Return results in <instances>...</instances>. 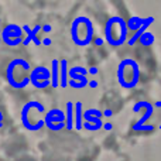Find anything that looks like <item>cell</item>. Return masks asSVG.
I'll list each match as a JSON object with an SVG mask.
<instances>
[{
    "mask_svg": "<svg viewBox=\"0 0 161 161\" xmlns=\"http://www.w3.org/2000/svg\"><path fill=\"white\" fill-rule=\"evenodd\" d=\"M31 65L24 58H14L8 62L6 68V79L8 85L14 89H24L30 80L31 75Z\"/></svg>",
    "mask_w": 161,
    "mask_h": 161,
    "instance_id": "cell-1",
    "label": "cell"
},
{
    "mask_svg": "<svg viewBox=\"0 0 161 161\" xmlns=\"http://www.w3.org/2000/svg\"><path fill=\"white\" fill-rule=\"evenodd\" d=\"M45 108L42 103L37 100H30L21 108L20 120L21 125L30 131H38L45 126V120L42 114H45Z\"/></svg>",
    "mask_w": 161,
    "mask_h": 161,
    "instance_id": "cell-2",
    "label": "cell"
},
{
    "mask_svg": "<svg viewBox=\"0 0 161 161\" xmlns=\"http://www.w3.org/2000/svg\"><path fill=\"white\" fill-rule=\"evenodd\" d=\"M127 21L120 16H113L106 21L105 25V40L108 44L113 45V47H119V45L125 44L126 38H127Z\"/></svg>",
    "mask_w": 161,
    "mask_h": 161,
    "instance_id": "cell-3",
    "label": "cell"
},
{
    "mask_svg": "<svg viewBox=\"0 0 161 161\" xmlns=\"http://www.w3.org/2000/svg\"><path fill=\"white\" fill-rule=\"evenodd\" d=\"M71 38L79 47H86L93 41V24L86 16H79L72 21Z\"/></svg>",
    "mask_w": 161,
    "mask_h": 161,
    "instance_id": "cell-4",
    "label": "cell"
},
{
    "mask_svg": "<svg viewBox=\"0 0 161 161\" xmlns=\"http://www.w3.org/2000/svg\"><path fill=\"white\" fill-rule=\"evenodd\" d=\"M140 76L139 65L133 59H123L117 67V82L126 89L134 88Z\"/></svg>",
    "mask_w": 161,
    "mask_h": 161,
    "instance_id": "cell-5",
    "label": "cell"
},
{
    "mask_svg": "<svg viewBox=\"0 0 161 161\" xmlns=\"http://www.w3.org/2000/svg\"><path fill=\"white\" fill-rule=\"evenodd\" d=\"M45 127L51 131H61L64 127H67V114L62 109H51L44 114Z\"/></svg>",
    "mask_w": 161,
    "mask_h": 161,
    "instance_id": "cell-6",
    "label": "cell"
},
{
    "mask_svg": "<svg viewBox=\"0 0 161 161\" xmlns=\"http://www.w3.org/2000/svg\"><path fill=\"white\" fill-rule=\"evenodd\" d=\"M2 41L8 47H17L23 44V27L19 24H7L2 30Z\"/></svg>",
    "mask_w": 161,
    "mask_h": 161,
    "instance_id": "cell-7",
    "label": "cell"
},
{
    "mask_svg": "<svg viewBox=\"0 0 161 161\" xmlns=\"http://www.w3.org/2000/svg\"><path fill=\"white\" fill-rule=\"evenodd\" d=\"M31 85L37 89H45L51 86V71L45 67H36L33 68L30 75Z\"/></svg>",
    "mask_w": 161,
    "mask_h": 161,
    "instance_id": "cell-8",
    "label": "cell"
},
{
    "mask_svg": "<svg viewBox=\"0 0 161 161\" xmlns=\"http://www.w3.org/2000/svg\"><path fill=\"white\" fill-rule=\"evenodd\" d=\"M21 27H23V31H25V33H27V38L24 40V42H23V45H28L31 41H33L36 45H41V44H42V42L40 41L38 38H37V34H38L40 31H41V28H42L41 25H40V24L34 25V28H33V30H31V28L28 27L27 24L21 25Z\"/></svg>",
    "mask_w": 161,
    "mask_h": 161,
    "instance_id": "cell-9",
    "label": "cell"
},
{
    "mask_svg": "<svg viewBox=\"0 0 161 161\" xmlns=\"http://www.w3.org/2000/svg\"><path fill=\"white\" fill-rule=\"evenodd\" d=\"M68 76H69L68 62H67V59H61V61H59V86H61V88H67V86H69L68 85V82H69Z\"/></svg>",
    "mask_w": 161,
    "mask_h": 161,
    "instance_id": "cell-10",
    "label": "cell"
},
{
    "mask_svg": "<svg viewBox=\"0 0 161 161\" xmlns=\"http://www.w3.org/2000/svg\"><path fill=\"white\" fill-rule=\"evenodd\" d=\"M59 61L61 59L54 58L51 61V86L57 89L59 86Z\"/></svg>",
    "mask_w": 161,
    "mask_h": 161,
    "instance_id": "cell-11",
    "label": "cell"
},
{
    "mask_svg": "<svg viewBox=\"0 0 161 161\" xmlns=\"http://www.w3.org/2000/svg\"><path fill=\"white\" fill-rule=\"evenodd\" d=\"M65 114H67V130H72L74 126H75V103L72 102H67V110H65Z\"/></svg>",
    "mask_w": 161,
    "mask_h": 161,
    "instance_id": "cell-12",
    "label": "cell"
},
{
    "mask_svg": "<svg viewBox=\"0 0 161 161\" xmlns=\"http://www.w3.org/2000/svg\"><path fill=\"white\" fill-rule=\"evenodd\" d=\"M83 108H82V102H76L75 103V127L76 131H80L83 129Z\"/></svg>",
    "mask_w": 161,
    "mask_h": 161,
    "instance_id": "cell-13",
    "label": "cell"
},
{
    "mask_svg": "<svg viewBox=\"0 0 161 161\" xmlns=\"http://www.w3.org/2000/svg\"><path fill=\"white\" fill-rule=\"evenodd\" d=\"M142 20L140 19H137V17H133V19H130L127 21V28L129 30H137L139 31V27L142 25Z\"/></svg>",
    "mask_w": 161,
    "mask_h": 161,
    "instance_id": "cell-14",
    "label": "cell"
},
{
    "mask_svg": "<svg viewBox=\"0 0 161 161\" xmlns=\"http://www.w3.org/2000/svg\"><path fill=\"white\" fill-rule=\"evenodd\" d=\"M68 85L71 86V88H75V89H83L85 86H88V85H85V83H79V82H75L74 79H69V82H68Z\"/></svg>",
    "mask_w": 161,
    "mask_h": 161,
    "instance_id": "cell-15",
    "label": "cell"
},
{
    "mask_svg": "<svg viewBox=\"0 0 161 161\" xmlns=\"http://www.w3.org/2000/svg\"><path fill=\"white\" fill-rule=\"evenodd\" d=\"M86 112H88V113H91V114H93V116H96V117H99V119L103 116V112H100L99 109H95V108L86 109Z\"/></svg>",
    "mask_w": 161,
    "mask_h": 161,
    "instance_id": "cell-16",
    "label": "cell"
},
{
    "mask_svg": "<svg viewBox=\"0 0 161 161\" xmlns=\"http://www.w3.org/2000/svg\"><path fill=\"white\" fill-rule=\"evenodd\" d=\"M83 129H85V130H88V131H96V130H100V127L91 125V123H86V122H83Z\"/></svg>",
    "mask_w": 161,
    "mask_h": 161,
    "instance_id": "cell-17",
    "label": "cell"
},
{
    "mask_svg": "<svg viewBox=\"0 0 161 161\" xmlns=\"http://www.w3.org/2000/svg\"><path fill=\"white\" fill-rule=\"evenodd\" d=\"M71 69L74 71V72H78V74H82V75H88V72H89V69H86V68H83V67H74V68H71Z\"/></svg>",
    "mask_w": 161,
    "mask_h": 161,
    "instance_id": "cell-18",
    "label": "cell"
},
{
    "mask_svg": "<svg viewBox=\"0 0 161 161\" xmlns=\"http://www.w3.org/2000/svg\"><path fill=\"white\" fill-rule=\"evenodd\" d=\"M89 74H92V75H96V74H97V68L96 67H91V68H89Z\"/></svg>",
    "mask_w": 161,
    "mask_h": 161,
    "instance_id": "cell-19",
    "label": "cell"
},
{
    "mask_svg": "<svg viewBox=\"0 0 161 161\" xmlns=\"http://www.w3.org/2000/svg\"><path fill=\"white\" fill-rule=\"evenodd\" d=\"M112 114H113V113H112V110H110V109H106V110L103 112V116H106V117H110Z\"/></svg>",
    "mask_w": 161,
    "mask_h": 161,
    "instance_id": "cell-20",
    "label": "cell"
},
{
    "mask_svg": "<svg viewBox=\"0 0 161 161\" xmlns=\"http://www.w3.org/2000/svg\"><path fill=\"white\" fill-rule=\"evenodd\" d=\"M89 88H96V86H97V82H96V80H89Z\"/></svg>",
    "mask_w": 161,
    "mask_h": 161,
    "instance_id": "cell-21",
    "label": "cell"
},
{
    "mask_svg": "<svg viewBox=\"0 0 161 161\" xmlns=\"http://www.w3.org/2000/svg\"><path fill=\"white\" fill-rule=\"evenodd\" d=\"M51 42H53V41H51V38H44V40H42V45H50Z\"/></svg>",
    "mask_w": 161,
    "mask_h": 161,
    "instance_id": "cell-22",
    "label": "cell"
},
{
    "mask_svg": "<svg viewBox=\"0 0 161 161\" xmlns=\"http://www.w3.org/2000/svg\"><path fill=\"white\" fill-rule=\"evenodd\" d=\"M42 31H45V33H50L51 31V25H42Z\"/></svg>",
    "mask_w": 161,
    "mask_h": 161,
    "instance_id": "cell-23",
    "label": "cell"
},
{
    "mask_svg": "<svg viewBox=\"0 0 161 161\" xmlns=\"http://www.w3.org/2000/svg\"><path fill=\"white\" fill-rule=\"evenodd\" d=\"M93 42H95L96 45H100V44H103V40H102V38H95Z\"/></svg>",
    "mask_w": 161,
    "mask_h": 161,
    "instance_id": "cell-24",
    "label": "cell"
},
{
    "mask_svg": "<svg viewBox=\"0 0 161 161\" xmlns=\"http://www.w3.org/2000/svg\"><path fill=\"white\" fill-rule=\"evenodd\" d=\"M103 129H105V130H112V125L110 123H105V125H103Z\"/></svg>",
    "mask_w": 161,
    "mask_h": 161,
    "instance_id": "cell-25",
    "label": "cell"
},
{
    "mask_svg": "<svg viewBox=\"0 0 161 161\" xmlns=\"http://www.w3.org/2000/svg\"><path fill=\"white\" fill-rule=\"evenodd\" d=\"M3 120H4V114H3L2 112H0V129L3 127Z\"/></svg>",
    "mask_w": 161,
    "mask_h": 161,
    "instance_id": "cell-26",
    "label": "cell"
},
{
    "mask_svg": "<svg viewBox=\"0 0 161 161\" xmlns=\"http://www.w3.org/2000/svg\"><path fill=\"white\" fill-rule=\"evenodd\" d=\"M2 30H3V28H2V19H0V44H2Z\"/></svg>",
    "mask_w": 161,
    "mask_h": 161,
    "instance_id": "cell-27",
    "label": "cell"
}]
</instances>
